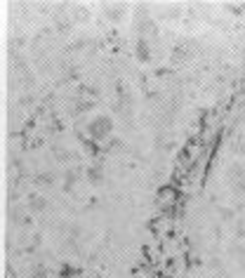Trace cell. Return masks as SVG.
<instances>
[{"instance_id":"52a82bcc","label":"cell","mask_w":245,"mask_h":278,"mask_svg":"<svg viewBox=\"0 0 245 278\" xmlns=\"http://www.w3.org/2000/svg\"><path fill=\"white\" fill-rule=\"evenodd\" d=\"M106 12H109V14H106V17H109V19L111 21H113V19H120V17H123V7L120 5H118V7H113V5H106Z\"/></svg>"},{"instance_id":"5b68a950","label":"cell","mask_w":245,"mask_h":278,"mask_svg":"<svg viewBox=\"0 0 245 278\" xmlns=\"http://www.w3.org/2000/svg\"><path fill=\"white\" fill-rule=\"evenodd\" d=\"M28 201H31V203H28V208H31L33 212H43L45 208H48V201H45L43 196H31Z\"/></svg>"},{"instance_id":"ba28073f","label":"cell","mask_w":245,"mask_h":278,"mask_svg":"<svg viewBox=\"0 0 245 278\" xmlns=\"http://www.w3.org/2000/svg\"><path fill=\"white\" fill-rule=\"evenodd\" d=\"M38 182H45V186H52V182H55V172H45V175H38Z\"/></svg>"},{"instance_id":"6da1fadb","label":"cell","mask_w":245,"mask_h":278,"mask_svg":"<svg viewBox=\"0 0 245 278\" xmlns=\"http://www.w3.org/2000/svg\"><path fill=\"white\" fill-rule=\"evenodd\" d=\"M113 118L106 113H99L95 115V118H90L88 125H85V132H88V137L92 139V142H104L106 137H111V132H113Z\"/></svg>"},{"instance_id":"3957f363","label":"cell","mask_w":245,"mask_h":278,"mask_svg":"<svg viewBox=\"0 0 245 278\" xmlns=\"http://www.w3.org/2000/svg\"><path fill=\"white\" fill-rule=\"evenodd\" d=\"M137 31H139V38H146V35H156V24H153V19H149V17H142V19L137 21Z\"/></svg>"},{"instance_id":"8992f818","label":"cell","mask_w":245,"mask_h":278,"mask_svg":"<svg viewBox=\"0 0 245 278\" xmlns=\"http://www.w3.org/2000/svg\"><path fill=\"white\" fill-rule=\"evenodd\" d=\"M59 276H64V278L80 276V269H78V266H71V264H61L59 266Z\"/></svg>"},{"instance_id":"277c9868","label":"cell","mask_w":245,"mask_h":278,"mask_svg":"<svg viewBox=\"0 0 245 278\" xmlns=\"http://www.w3.org/2000/svg\"><path fill=\"white\" fill-rule=\"evenodd\" d=\"M85 177H88L90 184H104V170H102V165H90L88 172H85Z\"/></svg>"},{"instance_id":"30bf717a","label":"cell","mask_w":245,"mask_h":278,"mask_svg":"<svg viewBox=\"0 0 245 278\" xmlns=\"http://www.w3.org/2000/svg\"><path fill=\"white\" fill-rule=\"evenodd\" d=\"M43 278H45V276H43Z\"/></svg>"},{"instance_id":"7a4b0ae2","label":"cell","mask_w":245,"mask_h":278,"mask_svg":"<svg viewBox=\"0 0 245 278\" xmlns=\"http://www.w3.org/2000/svg\"><path fill=\"white\" fill-rule=\"evenodd\" d=\"M135 57H137V61H142V64H149V61L153 59V50H151L149 38H137V43H135Z\"/></svg>"},{"instance_id":"9c48e42d","label":"cell","mask_w":245,"mask_h":278,"mask_svg":"<svg viewBox=\"0 0 245 278\" xmlns=\"http://www.w3.org/2000/svg\"><path fill=\"white\" fill-rule=\"evenodd\" d=\"M73 182H75V175H73V172H68V175H66V184H64V189L71 191V189H73Z\"/></svg>"}]
</instances>
